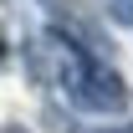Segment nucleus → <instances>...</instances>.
<instances>
[{"instance_id":"1","label":"nucleus","mask_w":133,"mask_h":133,"mask_svg":"<svg viewBox=\"0 0 133 133\" xmlns=\"http://www.w3.org/2000/svg\"><path fill=\"white\" fill-rule=\"evenodd\" d=\"M72 102L87 108V113H123V108H128V87H123V77L97 56V62L82 72V82L72 87Z\"/></svg>"},{"instance_id":"2","label":"nucleus","mask_w":133,"mask_h":133,"mask_svg":"<svg viewBox=\"0 0 133 133\" xmlns=\"http://www.w3.org/2000/svg\"><path fill=\"white\" fill-rule=\"evenodd\" d=\"M108 133H133V123H118V128H108Z\"/></svg>"},{"instance_id":"3","label":"nucleus","mask_w":133,"mask_h":133,"mask_svg":"<svg viewBox=\"0 0 133 133\" xmlns=\"http://www.w3.org/2000/svg\"><path fill=\"white\" fill-rule=\"evenodd\" d=\"M0 56H5V26H0Z\"/></svg>"}]
</instances>
